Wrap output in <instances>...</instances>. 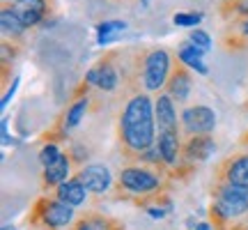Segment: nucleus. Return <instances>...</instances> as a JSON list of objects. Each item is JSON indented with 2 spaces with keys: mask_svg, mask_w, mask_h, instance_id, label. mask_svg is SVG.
I'll use <instances>...</instances> for the list:
<instances>
[{
  "mask_svg": "<svg viewBox=\"0 0 248 230\" xmlns=\"http://www.w3.org/2000/svg\"><path fill=\"white\" fill-rule=\"evenodd\" d=\"M195 230H214V226L209 221H200V223H195Z\"/></svg>",
  "mask_w": 248,
  "mask_h": 230,
  "instance_id": "nucleus-29",
  "label": "nucleus"
},
{
  "mask_svg": "<svg viewBox=\"0 0 248 230\" xmlns=\"http://www.w3.org/2000/svg\"><path fill=\"white\" fill-rule=\"evenodd\" d=\"M209 223L214 226V230H228L230 228V219L223 214V210L218 207L216 203H212L209 205Z\"/></svg>",
  "mask_w": 248,
  "mask_h": 230,
  "instance_id": "nucleus-24",
  "label": "nucleus"
},
{
  "mask_svg": "<svg viewBox=\"0 0 248 230\" xmlns=\"http://www.w3.org/2000/svg\"><path fill=\"white\" fill-rule=\"evenodd\" d=\"M188 42H193L195 46H200V49H204V51H209V49H212V37H209V33H204V30H200V28L191 30Z\"/></svg>",
  "mask_w": 248,
  "mask_h": 230,
  "instance_id": "nucleus-26",
  "label": "nucleus"
},
{
  "mask_svg": "<svg viewBox=\"0 0 248 230\" xmlns=\"http://www.w3.org/2000/svg\"><path fill=\"white\" fill-rule=\"evenodd\" d=\"M88 106H90V97H78L76 101H71V106L67 108V113L62 115L67 131L74 129V127H78L80 120H83V115L88 113Z\"/></svg>",
  "mask_w": 248,
  "mask_h": 230,
  "instance_id": "nucleus-21",
  "label": "nucleus"
},
{
  "mask_svg": "<svg viewBox=\"0 0 248 230\" xmlns=\"http://www.w3.org/2000/svg\"><path fill=\"white\" fill-rule=\"evenodd\" d=\"M182 120V131L184 136H195V133H212L216 127V113L209 106H188L179 115Z\"/></svg>",
  "mask_w": 248,
  "mask_h": 230,
  "instance_id": "nucleus-8",
  "label": "nucleus"
},
{
  "mask_svg": "<svg viewBox=\"0 0 248 230\" xmlns=\"http://www.w3.org/2000/svg\"><path fill=\"white\" fill-rule=\"evenodd\" d=\"M182 136L184 133L179 131H159V136H156V148H159L170 173L182 164V152H184V138Z\"/></svg>",
  "mask_w": 248,
  "mask_h": 230,
  "instance_id": "nucleus-14",
  "label": "nucleus"
},
{
  "mask_svg": "<svg viewBox=\"0 0 248 230\" xmlns=\"http://www.w3.org/2000/svg\"><path fill=\"white\" fill-rule=\"evenodd\" d=\"M16 85H18V79H14V83H12V88L5 92V97H2V108L9 104V99H12V95H14V90H16Z\"/></svg>",
  "mask_w": 248,
  "mask_h": 230,
  "instance_id": "nucleus-28",
  "label": "nucleus"
},
{
  "mask_svg": "<svg viewBox=\"0 0 248 230\" xmlns=\"http://www.w3.org/2000/svg\"><path fill=\"white\" fill-rule=\"evenodd\" d=\"M156 117L154 101L147 92H136L124 101L117 120V138L126 161H138L145 150L156 145Z\"/></svg>",
  "mask_w": 248,
  "mask_h": 230,
  "instance_id": "nucleus-2",
  "label": "nucleus"
},
{
  "mask_svg": "<svg viewBox=\"0 0 248 230\" xmlns=\"http://www.w3.org/2000/svg\"><path fill=\"white\" fill-rule=\"evenodd\" d=\"M228 230H248V214L244 216V219H237V221H232Z\"/></svg>",
  "mask_w": 248,
  "mask_h": 230,
  "instance_id": "nucleus-27",
  "label": "nucleus"
},
{
  "mask_svg": "<svg viewBox=\"0 0 248 230\" xmlns=\"http://www.w3.org/2000/svg\"><path fill=\"white\" fill-rule=\"evenodd\" d=\"M166 92L175 99L177 104H186L191 92H193V79H191V71L182 60L172 62V71H170V79L166 83Z\"/></svg>",
  "mask_w": 248,
  "mask_h": 230,
  "instance_id": "nucleus-10",
  "label": "nucleus"
},
{
  "mask_svg": "<svg viewBox=\"0 0 248 230\" xmlns=\"http://www.w3.org/2000/svg\"><path fill=\"white\" fill-rule=\"evenodd\" d=\"M71 168H76V166H74V161H71L69 152H64L55 164H51V166H46V168L42 170V189H44L46 194H53L62 182L69 180Z\"/></svg>",
  "mask_w": 248,
  "mask_h": 230,
  "instance_id": "nucleus-15",
  "label": "nucleus"
},
{
  "mask_svg": "<svg viewBox=\"0 0 248 230\" xmlns=\"http://www.w3.org/2000/svg\"><path fill=\"white\" fill-rule=\"evenodd\" d=\"M0 23H2V33H5V37H12V39H21L28 30V28L18 21V16L14 14V9L9 7V5H5L2 12H0Z\"/></svg>",
  "mask_w": 248,
  "mask_h": 230,
  "instance_id": "nucleus-20",
  "label": "nucleus"
},
{
  "mask_svg": "<svg viewBox=\"0 0 248 230\" xmlns=\"http://www.w3.org/2000/svg\"><path fill=\"white\" fill-rule=\"evenodd\" d=\"M69 230H126V226L117 216L97 212V210H85L74 219Z\"/></svg>",
  "mask_w": 248,
  "mask_h": 230,
  "instance_id": "nucleus-12",
  "label": "nucleus"
},
{
  "mask_svg": "<svg viewBox=\"0 0 248 230\" xmlns=\"http://www.w3.org/2000/svg\"><path fill=\"white\" fill-rule=\"evenodd\" d=\"M2 230H14V226H9V223H5V226H2Z\"/></svg>",
  "mask_w": 248,
  "mask_h": 230,
  "instance_id": "nucleus-30",
  "label": "nucleus"
},
{
  "mask_svg": "<svg viewBox=\"0 0 248 230\" xmlns=\"http://www.w3.org/2000/svg\"><path fill=\"white\" fill-rule=\"evenodd\" d=\"M117 53L106 55L97 60L85 74V85L88 88H97L101 92H115L120 85H124V71L115 62Z\"/></svg>",
  "mask_w": 248,
  "mask_h": 230,
  "instance_id": "nucleus-6",
  "label": "nucleus"
},
{
  "mask_svg": "<svg viewBox=\"0 0 248 230\" xmlns=\"http://www.w3.org/2000/svg\"><path fill=\"white\" fill-rule=\"evenodd\" d=\"M223 46L228 51H244V49H248V16L228 21V28L223 33Z\"/></svg>",
  "mask_w": 248,
  "mask_h": 230,
  "instance_id": "nucleus-17",
  "label": "nucleus"
},
{
  "mask_svg": "<svg viewBox=\"0 0 248 230\" xmlns=\"http://www.w3.org/2000/svg\"><path fill=\"white\" fill-rule=\"evenodd\" d=\"M154 117H156V127L159 131H179L182 129V120L177 115L175 99L168 92H159V97L154 99Z\"/></svg>",
  "mask_w": 248,
  "mask_h": 230,
  "instance_id": "nucleus-13",
  "label": "nucleus"
},
{
  "mask_svg": "<svg viewBox=\"0 0 248 230\" xmlns=\"http://www.w3.org/2000/svg\"><path fill=\"white\" fill-rule=\"evenodd\" d=\"M214 182L248 186V152H234L218 161L214 168Z\"/></svg>",
  "mask_w": 248,
  "mask_h": 230,
  "instance_id": "nucleus-7",
  "label": "nucleus"
},
{
  "mask_svg": "<svg viewBox=\"0 0 248 230\" xmlns=\"http://www.w3.org/2000/svg\"><path fill=\"white\" fill-rule=\"evenodd\" d=\"M212 203L218 205L230 221L244 219L248 214V186L230 184V182H214Z\"/></svg>",
  "mask_w": 248,
  "mask_h": 230,
  "instance_id": "nucleus-5",
  "label": "nucleus"
},
{
  "mask_svg": "<svg viewBox=\"0 0 248 230\" xmlns=\"http://www.w3.org/2000/svg\"><path fill=\"white\" fill-rule=\"evenodd\" d=\"M76 219V207L58 200L53 194L39 196L28 214L30 230H69Z\"/></svg>",
  "mask_w": 248,
  "mask_h": 230,
  "instance_id": "nucleus-3",
  "label": "nucleus"
},
{
  "mask_svg": "<svg viewBox=\"0 0 248 230\" xmlns=\"http://www.w3.org/2000/svg\"><path fill=\"white\" fill-rule=\"evenodd\" d=\"M202 21V12H177L172 16V23L175 26H182V28H191V26H198Z\"/></svg>",
  "mask_w": 248,
  "mask_h": 230,
  "instance_id": "nucleus-25",
  "label": "nucleus"
},
{
  "mask_svg": "<svg viewBox=\"0 0 248 230\" xmlns=\"http://www.w3.org/2000/svg\"><path fill=\"white\" fill-rule=\"evenodd\" d=\"M122 30H126L124 21H104V23H99L97 26L99 44H110L117 37V33H122Z\"/></svg>",
  "mask_w": 248,
  "mask_h": 230,
  "instance_id": "nucleus-22",
  "label": "nucleus"
},
{
  "mask_svg": "<svg viewBox=\"0 0 248 230\" xmlns=\"http://www.w3.org/2000/svg\"><path fill=\"white\" fill-rule=\"evenodd\" d=\"M172 58L166 49H145L142 51V65H140V83L145 92H161L166 88L172 71Z\"/></svg>",
  "mask_w": 248,
  "mask_h": 230,
  "instance_id": "nucleus-4",
  "label": "nucleus"
},
{
  "mask_svg": "<svg viewBox=\"0 0 248 230\" xmlns=\"http://www.w3.org/2000/svg\"><path fill=\"white\" fill-rule=\"evenodd\" d=\"M113 200L133 203L136 207L150 210L161 207L170 212L172 200H170V177L161 170L152 168L147 164H126L115 177V184L110 191Z\"/></svg>",
  "mask_w": 248,
  "mask_h": 230,
  "instance_id": "nucleus-1",
  "label": "nucleus"
},
{
  "mask_svg": "<svg viewBox=\"0 0 248 230\" xmlns=\"http://www.w3.org/2000/svg\"><path fill=\"white\" fill-rule=\"evenodd\" d=\"M216 152V143L209 133H195V136H184V152L182 159L191 166H198L212 157Z\"/></svg>",
  "mask_w": 248,
  "mask_h": 230,
  "instance_id": "nucleus-11",
  "label": "nucleus"
},
{
  "mask_svg": "<svg viewBox=\"0 0 248 230\" xmlns=\"http://www.w3.org/2000/svg\"><path fill=\"white\" fill-rule=\"evenodd\" d=\"M62 154H64V152L58 148V143H44V145H42V150H39V164H42V168L55 164Z\"/></svg>",
  "mask_w": 248,
  "mask_h": 230,
  "instance_id": "nucleus-23",
  "label": "nucleus"
},
{
  "mask_svg": "<svg viewBox=\"0 0 248 230\" xmlns=\"http://www.w3.org/2000/svg\"><path fill=\"white\" fill-rule=\"evenodd\" d=\"M74 175L78 177L83 186L88 189L92 196H104L108 194L110 189H113V175H110V170L104 166V164H85V166H80Z\"/></svg>",
  "mask_w": 248,
  "mask_h": 230,
  "instance_id": "nucleus-9",
  "label": "nucleus"
},
{
  "mask_svg": "<svg viewBox=\"0 0 248 230\" xmlns=\"http://www.w3.org/2000/svg\"><path fill=\"white\" fill-rule=\"evenodd\" d=\"M207 53V51H204V49H200V46H195L193 42H188V39H186L184 44L179 46V51H177V58L182 62H184L186 67H191V69H195L198 71V74H207V65H204L202 62V55Z\"/></svg>",
  "mask_w": 248,
  "mask_h": 230,
  "instance_id": "nucleus-19",
  "label": "nucleus"
},
{
  "mask_svg": "<svg viewBox=\"0 0 248 230\" xmlns=\"http://www.w3.org/2000/svg\"><path fill=\"white\" fill-rule=\"evenodd\" d=\"M88 194H90V191L85 189V186H83V182H80L76 175L69 177L67 182H62V184L53 191V196L58 198V200L71 205V207H80V205H85V200H88Z\"/></svg>",
  "mask_w": 248,
  "mask_h": 230,
  "instance_id": "nucleus-18",
  "label": "nucleus"
},
{
  "mask_svg": "<svg viewBox=\"0 0 248 230\" xmlns=\"http://www.w3.org/2000/svg\"><path fill=\"white\" fill-rule=\"evenodd\" d=\"M12 9L26 28H35L48 14V0H14Z\"/></svg>",
  "mask_w": 248,
  "mask_h": 230,
  "instance_id": "nucleus-16",
  "label": "nucleus"
}]
</instances>
